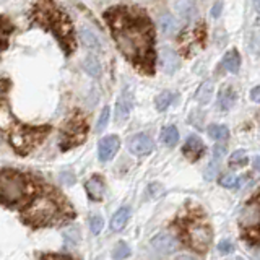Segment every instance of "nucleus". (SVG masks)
<instances>
[{"instance_id":"1","label":"nucleus","mask_w":260,"mask_h":260,"mask_svg":"<svg viewBox=\"0 0 260 260\" xmlns=\"http://www.w3.org/2000/svg\"><path fill=\"white\" fill-rule=\"evenodd\" d=\"M119 51L145 72L153 67V28L148 18L127 8H112L106 15Z\"/></svg>"},{"instance_id":"2","label":"nucleus","mask_w":260,"mask_h":260,"mask_svg":"<svg viewBox=\"0 0 260 260\" xmlns=\"http://www.w3.org/2000/svg\"><path fill=\"white\" fill-rule=\"evenodd\" d=\"M36 16L41 23H44L46 28H49L54 32L57 39L60 41L62 46L70 54L73 49V38H72V24L67 18V15L57 10L52 4H39Z\"/></svg>"},{"instance_id":"3","label":"nucleus","mask_w":260,"mask_h":260,"mask_svg":"<svg viewBox=\"0 0 260 260\" xmlns=\"http://www.w3.org/2000/svg\"><path fill=\"white\" fill-rule=\"evenodd\" d=\"M62 215L60 202L52 193H41L32 199V202L23 211V216L28 223L36 226H44L55 221Z\"/></svg>"},{"instance_id":"4","label":"nucleus","mask_w":260,"mask_h":260,"mask_svg":"<svg viewBox=\"0 0 260 260\" xmlns=\"http://www.w3.org/2000/svg\"><path fill=\"white\" fill-rule=\"evenodd\" d=\"M0 193L5 205H15L26 193V179L13 171H4L0 179Z\"/></svg>"},{"instance_id":"5","label":"nucleus","mask_w":260,"mask_h":260,"mask_svg":"<svg viewBox=\"0 0 260 260\" xmlns=\"http://www.w3.org/2000/svg\"><path fill=\"white\" fill-rule=\"evenodd\" d=\"M46 135V128H32V127H16L10 130V143L13 148L24 154L35 146L41 138Z\"/></svg>"},{"instance_id":"6","label":"nucleus","mask_w":260,"mask_h":260,"mask_svg":"<svg viewBox=\"0 0 260 260\" xmlns=\"http://www.w3.org/2000/svg\"><path fill=\"white\" fill-rule=\"evenodd\" d=\"M239 226L250 236L260 234V199L249 202L239 213Z\"/></svg>"},{"instance_id":"7","label":"nucleus","mask_w":260,"mask_h":260,"mask_svg":"<svg viewBox=\"0 0 260 260\" xmlns=\"http://www.w3.org/2000/svg\"><path fill=\"white\" fill-rule=\"evenodd\" d=\"M187 239H189L190 247L199 252H205L211 244V239H213V233L207 224L193 223L187 228Z\"/></svg>"},{"instance_id":"8","label":"nucleus","mask_w":260,"mask_h":260,"mask_svg":"<svg viewBox=\"0 0 260 260\" xmlns=\"http://www.w3.org/2000/svg\"><path fill=\"white\" fill-rule=\"evenodd\" d=\"M151 246H153V249H156L159 254L169 255V254H173V252H176L179 249V242H177V239L174 238L173 234L161 233V234L154 236V238L151 239Z\"/></svg>"},{"instance_id":"9","label":"nucleus","mask_w":260,"mask_h":260,"mask_svg":"<svg viewBox=\"0 0 260 260\" xmlns=\"http://www.w3.org/2000/svg\"><path fill=\"white\" fill-rule=\"evenodd\" d=\"M120 146V140L117 135H108L103 137L100 140V145H98V154H100L101 161H109L114 158V154L117 153Z\"/></svg>"},{"instance_id":"10","label":"nucleus","mask_w":260,"mask_h":260,"mask_svg":"<svg viewBox=\"0 0 260 260\" xmlns=\"http://www.w3.org/2000/svg\"><path fill=\"white\" fill-rule=\"evenodd\" d=\"M128 148L137 156H143V154H148L153 150V140L146 134H137L130 138Z\"/></svg>"},{"instance_id":"11","label":"nucleus","mask_w":260,"mask_h":260,"mask_svg":"<svg viewBox=\"0 0 260 260\" xmlns=\"http://www.w3.org/2000/svg\"><path fill=\"white\" fill-rule=\"evenodd\" d=\"M159 63L166 73H174L179 69V65H181V60H179V55L173 49L162 47L159 51Z\"/></svg>"},{"instance_id":"12","label":"nucleus","mask_w":260,"mask_h":260,"mask_svg":"<svg viewBox=\"0 0 260 260\" xmlns=\"http://www.w3.org/2000/svg\"><path fill=\"white\" fill-rule=\"evenodd\" d=\"M130 111H132V94H130L128 89H125L116 103V122L122 124L128 117Z\"/></svg>"},{"instance_id":"13","label":"nucleus","mask_w":260,"mask_h":260,"mask_svg":"<svg viewBox=\"0 0 260 260\" xmlns=\"http://www.w3.org/2000/svg\"><path fill=\"white\" fill-rule=\"evenodd\" d=\"M202 151H203V142L197 135H190L182 146V153L190 159H197L202 154Z\"/></svg>"},{"instance_id":"14","label":"nucleus","mask_w":260,"mask_h":260,"mask_svg":"<svg viewBox=\"0 0 260 260\" xmlns=\"http://www.w3.org/2000/svg\"><path fill=\"white\" fill-rule=\"evenodd\" d=\"M78 35H80L81 43H83L88 49H91V51H101V49H103L101 39H100V36H98L93 29L83 26V28H80Z\"/></svg>"},{"instance_id":"15","label":"nucleus","mask_w":260,"mask_h":260,"mask_svg":"<svg viewBox=\"0 0 260 260\" xmlns=\"http://www.w3.org/2000/svg\"><path fill=\"white\" fill-rule=\"evenodd\" d=\"M130 218V208L125 205V207H120L116 213L112 215V219H111V230L112 231H122L125 228L127 221Z\"/></svg>"},{"instance_id":"16","label":"nucleus","mask_w":260,"mask_h":260,"mask_svg":"<svg viewBox=\"0 0 260 260\" xmlns=\"http://www.w3.org/2000/svg\"><path fill=\"white\" fill-rule=\"evenodd\" d=\"M86 192L89 195V199L93 200H101L103 195H104V182L101 177H91L89 181L86 182Z\"/></svg>"},{"instance_id":"17","label":"nucleus","mask_w":260,"mask_h":260,"mask_svg":"<svg viewBox=\"0 0 260 260\" xmlns=\"http://www.w3.org/2000/svg\"><path fill=\"white\" fill-rule=\"evenodd\" d=\"M221 67L228 72H231V73H236L239 70L241 67V57L238 54V51H230V52H226L224 57H223V60H221Z\"/></svg>"},{"instance_id":"18","label":"nucleus","mask_w":260,"mask_h":260,"mask_svg":"<svg viewBox=\"0 0 260 260\" xmlns=\"http://www.w3.org/2000/svg\"><path fill=\"white\" fill-rule=\"evenodd\" d=\"M236 103V93L233 91V88H224L219 91V96H218V108L223 109V111H228L231 109Z\"/></svg>"},{"instance_id":"19","label":"nucleus","mask_w":260,"mask_h":260,"mask_svg":"<svg viewBox=\"0 0 260 260\" xmlns=\"http://www.w3.org/2000/svg\"><path fill=\"white\" fill-rule=\"evenodd\" d=\"M158 26L162 32H165V35H173V32L177 29V21L174 20L173 15L162 13L158 18Z\"/></svg>"},{"instance_id":"20","label":"nucleus","mask_w":260,"mask_h":260,"mask_svg":"<svg viewBox=\"0 0 260 260\" xmlns=\"http://www.w3.org/2000/svg\"><path fill=\"white\" fill-rule=\"evenodd\" d=\"M177 94L174 91H162L156 96V100H154V104H156V109L158 111H166L171 104L176 101Z\"/></svg>"},{"instance_id":"21","label":"nucleus","mask_w":260,"mask_h":260,"mask_svg":"<svg viewBox=\"0 0 260 260\" xmlns=\"http://www.w3.org/2000/svg\"><path fill=\"white\" fill-rule=\"evenodd\" d=\"M161 142L168 145V146H174L177 142H179V132L174 125H169V127H165L161 132Z\"/></svg>"},{"instance_id":"22","label":"nucleus","mask_w":260,"mask_h":260,"mask_svg":"<svg viewBox=\"0 0 260 260\" xmlns=\"http://www.w3.org/2000/svg\"><path fill=\"white\" fill-rule=\"evenodd\" d=\"M211 96H213V85H211V81H207V83H203L199 88L197 94H195V100H197L200 104H208Z\"/></svg>"},{"instance_id":"23","label":"nucleus","mask_w":260,"mask_h":260,"mask_svg":"<svg viewBox=\"0 0 260 260\" xmlns=\"http://www.w3.org/2000/svg\"><path fill=\"white\" fill-rule=\"evenodd\" d=\"M208 135L213 138V140H219L223 142L226 140L228 137H230V128L226 125H218V124H213L208 127Z\"/></svg>"},{"instance_id":"24","label":"nucleus","mask_w":260,"mask_h":260,"mask_svg":"<svg viewBox=\"0 0 260 260\" xmlns=\"http://www.w3.org/2000/svg\"><path fill=\"white\" fill-rule=\"evenodd\" d=\"M83 67H85V70L89 73V75L94 77V78H98L101 75V65H100V62H98V59L94 55H88L86 57L85 62H83Z\"/></svg>"},{"instance_id":"25","label":"nucleus","mask_w":260,"mask_h":260,"mask_svg":"<svg viewBox=\"0 0 260 260\" xmlns=\"http://www.w3.org/2000/svg\"><path fill=\"white\" fill-rule=\"evenodd\" d=\"M241 182H242V179L236 174H226L219 179V184H221L223 187H226V189H238V187L241 185Z\"/></svg>"},{"instance_id":"26","label":"nucleus","mask_w":260,"mask_h":260,"mask_svg":"<svg viewBox=\"0 0 260 260\" xmlns=\"http://www.w3.org/2000/svg\"><path fill=\"white\" fill-rule=\"evenodd\" d=\"M128 255H130V247L124 241L117 242V246L114 247V250H112V258L114 260H124Z\"/></svg>"},{"instance_id":"27","label":"nucleus","mask_w":260,"mask_h":260,"mask_svg":"<svg viewBox=\"0 0 260 260\" xmlns=\"http://www.w3.org/2000/svg\"><path fill=\"white\" fill-rule=\"evenodd\" d=\"M109 117H111V111H109V108L108 106H104L103 108V111H101V114H100V119H98V122H96V132L100 134V132H103V130L108 127V122H109Z\"/></svg>"},{"instance_id":"28","label":"nucleus","mask_w":260,"mask_h":260,"mask_svg":"<svg viewBox=\"0 0 260 260\" xmlns=\"http://www.w3.org/2000/svg\"><path fill=\"white\" fill-rule=\"evenodd\" d=\"M246 162H247V154L244 150H238V151H234L231 154V158H230V165L231 166H236V168H239V166H246Z\"/></svg>"},{"instance_id":"29","label":"nucleus","mask_w":260,"mask_h":260,"mask_svg":"<svg viewBox=\"0 0 260 260\" xmlns=\"http://www.w3.org/2000/svg\"><path fill=\"white\" fill-rule=\"evenodd\" d=\"M249 49L254 55H260V31H254L249 39Z\"/></svg>"},{"instance_id":"30","label":"nucleus","mask_w":260,"mask_h":260,"mask_svg":"<svg viewBox=\"0 0 260 260\" xmlns=\"http://www.w3.org/2000/svg\"><path fill=\"white\" fill-rule=\"evenodd\" d=\"M103 226H104V219L100 215H93L89 218V230H91L94 236H98L103 231Z\"/></svg>"},{"instance_id":"31","label":"nucleus","mask_w":260,"mask_h":260,"mask_svg":"<svg viewBox=\"0 0 260 260\" xmlns=\"http://www.w3.org/2000/svg\"><path fill=\"white\" fill-rule=\"evenodd\" d=\"M162 193H165V187H162L159 182H154V184L148 185V197L150 199H159Z\"/></svg>"},{"instance_id":"32","label":"nucleus","mask_w":260,"mask_h":260,"mask_svg":"<svg viewBox=\"0 0 260 260\" xmlns=\"http://www.w3.org/2000/svg\"><path fill=\"white\" fill-rule=\"evenodd\" d=\"M218 171H219V162L211 159V162H210L207 171H205V179H207V181H213V179L216 177V174H218Z\"/></svg>"},{"instance_id":"33","label":"nucleus","mask_w":260,"mask_h":260,"mask_svg":"<svg viewBox=\"0 0 260 260\" xmlns=\"http://www.w3.org/2000/svg\"><path fill=\"white\" fill-rule=\"evenodd\" d=\"M226 154V145L224 143H216L213 146V161H221Z\"/></svg>"},{"instance_id":"34","label":"nucleus","mask_w":260,"mask_h":260,"mask_svg":"<svg viewBox=\"0 0 260 260\" xmlns=\"http://www.w3.org/2000/svg\"><path fill=\"white\" fill-rule=\"evenodd\" d=\"M218 250L221 252V254H230V252L234 250V246L230 241H221L218 244Z\"/></svg>"},{"instance_id":"35","label":"nucleus","mask_w":260,"mask_h":260,"mask_svg":"<svg viewBox=\"0 0 260 260\" xmlns=\"http://www.w3.org/2000/svg\"><path fill=\"white\" fill-rule=\"evenodd\" d=\"M65 239H72V242H77L78 238H80V234H78V230L77 228H70V230L65 231Z\"/></svg>"},{"instance_id":"36","label":"nucleus","mask_w":260,"mask_h":260,"mask_svg":"<svg viewBox=\"0 0 260 260\" xmlns=\"http://www.w3.org/2000/svg\"><path fill=\"white\" fill-rule=\"evenodd\" d=\"M250 100L254 103H260V86H255L250 91Z\"/></svg>"},{"instance_id":"37","label":"nucleus","mask_w":260,"mask_h":260,"mask_svg":"<svg viewBox=\"0 0 260 260\" xmlns=\"http://www.w3.org/2000/svg\"><path fill=\"white\" fill-rule=\"evenodd\" d=\"M221 8H223V4L221 2H216L213 5V8H211V15H213L215 18H216V16H219V13H221Z\"/></svg>"},{"instance_id":"38","label":"nucleus","mask_w":260,"mask_h":260,"mask_svg":"<svg viewBox=\"0 0 260 260\" xmlns=\"http://www.w3.org/2000/svg\"><path fill=\"white\" fill-rule=\"evenodd\" d=\"M43 260H72L70 257H63V255H47Z\"/></svg>"},{"instance_id":"39","label":"nucleus","mask_w":260,"mask_h":260,"mask_svg":"<svg viewBox=\"0 0 260 260\" xmlns=\"http://www.w3.org/2000/svg\"><path fill=\"white\" fill-rule=\"evenodd\" d=\"M254 168H255L257 171H260V156H257V158L254 159Z\"/></svg>"},{"instance_id":"40","label":"nucleus","mask_w":260,"mask_h":260,"mask_svg":"<svg viewBox=\"0 0 260 260\" xmlns=\"http://www.w3.org/2000/svg\"><path fill=\"white\" fill-rule=\"evenodd\" d=\"M179 260H197V258H193V257H189V255H182Z\"/></svg>"},{"instance_id":"41","label":"nucleus","mask_w":260,"mask_h":260,"mask_svg":"<svg viewBox=\"0 0 260 260\" xmlns=\"http://www.w3.org/2000/svg\"><path fill=\"white\" fill-rule=\"evenodd\" d=\"M254 258H255V260H260V250H258V252H255V255H254Z\"/></svg>"},{"instance_id":"42","label":"nucleus","mask_w":260,"mask_h":260,"mask_svg":"<svg viewBox=\"0 0 260 260\" xmlns=\"http://www.w3.org/2000/svg\"><path fill=\"white\" fill-rule=\"evenodd\" d=\"M255 8H257V12L260 13V2H255Z\"/></svg>"},{"instance_id":"43","label":"nucleus","mask_w":260,"mask_h":260,"mask_svg":"<svg viewBox=\"0 0 260 260\" xmlns=\"http://www.w3.org/2000/svg\"><path fill=\"white\" fill-rule=\"evenodd\" d=\"M94 260H103V258H101V257H98V258H94Z\"/></svg>"},{"instance_id":"44","label":"nucleus","mask_w":260,"mask_h":260,"mask_svg":"<svg viewBox=\"0 0 260 260\" xmlns=\"http://www.w3.org/2000/svg\"><path fill=\"white\" fill-rule=\"evenodd\" d=\"M236 260H244V258H241V257H238V258H236Z\"/></svg>"},{"instance_id":"45","label":"nucleus","mask_w":260,"mask_h":260,"mask_svg":"<svg viewBox=\"0 0 260 260\" xmlns=\"http://www.w3.org/2000/svg\"><path fill=\"white\" fill-rule=\"evenodd\" d=\"M258 124H260V120H258Z\"/></svg>"}]
</instances>
